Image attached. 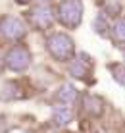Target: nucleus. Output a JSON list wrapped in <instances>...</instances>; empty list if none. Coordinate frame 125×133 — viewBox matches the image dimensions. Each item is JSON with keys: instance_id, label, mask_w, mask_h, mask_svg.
<instances>
[{"instance_id": "obj_1", "label": "nucleus", "mask_w": 125, "mask_h": 133, "mask_svg": "<svg viewBox=\"0 0 125 133\" xmlns=\"http://www.w3.org/2000/svg\"><path fill=\"white\" fill-rule=\"evenodd\" d=\"M46 48L52 54L56 60L60 62H67L69 58L75 52V46H73V39L66 33H54L46 39Z\"/></svg>"}, {"instance_id": "obj_2", "label": "nucleus", "mask_w": 125, "mask_h": 133, "mask_svg": "<svg viewBox=\"0 0 125 133\" xmlns=\"http://www.w3.org/2000/svg\"><path fill=\"white\" fill-rule=\"evenodd\" d=\"M58 19L66 27H77L83 19L81 0H62L58 6Z\"/></svg>"}, {"instance_id": "obj_3", "label": "nucleus", "mask_w": 125, "mask_h": 133, "mask_svg": "<svg viewBox=\"0 0 125 133\" xmlns=\"http://www.w3.org/2000/svg\"><path fill=\"white\" fill-rule=\"evenodd\" d=\"M27 33L25 25H23L21 19H17V17L13 16H2L0 17V35L4 37V39L8 41H19L23 39Z\"/></svg>"}, {"instance_id": "obj_4", "label": "nucleus", "mask_w": 125, "mask_h": 133, "mask_svg": "<svg viewBox=\"0 0 125 133\" xmlns=\"http://www.w3.org/2000/svg\"><path fill=\"white\" fill-rule=\"evenodd\" d=\"M31 64V54L25 46H13L6 54V66L12 71H25Z\"/></svg>"}, {"instance_id": "obj_5", "label": "nucleus", "mask_w": 125, "mask_h": 133, "mask_svg": "<svg viewBox=\"0 0 125 133\" xmlns=\"http://www.w3.org/2000/svg\"><path fill=\"white\" fill-rule=\"evenodd\" d=\"M29 21L37 29H46L54 23V12L48 6H37L29 12Z\"/></svg>"}, {"instance_id": "obj_6", "label": "nucleus", "mask_w": 125, "mask_h": 133, "mask_svg": "<svg viewBox=\"0 0 125 133\" xmlns=\"http://www.w3.org/2000/svg\"><path fill=\"white\" fill-rule=\"evenodd\" d=\"M81 58L83 60L75 58V60L69 64V73H71V77H75V79H85V75H89V70H91L89 58H87L85 54H81Z\"/></svg>"}, {"instance_id": "obj_7", "label": "nucleus", "mask_w": 125, "mask_h": 133, "mask_svg": "<svg viewBox=\"0 0 125 133\" xmlns=\"http://www.w3.org/2000/svg\"><path fill=\"white\" fill-rule=\"evenodd\" d=\"M71 120H73V112H71L67 106H56V108H54V112H52V122L56 123L58 127L67 125Z\"/></svg>"}, {"instance_id": "obj_8", "label": "nucleus", "mask_w": 125, "mask_h": 133, "mask_svg": "<svg viewBox=\"0 0 125 133\" xmlns=\"http://www.w3.org/2000/svg\"><path fill=\"white\" fill-rule=\"evenodd\" d=\"M85 110L92 116H98L102 112V100L98 97H92V95H87L85 97Z\"/></svg>"}, {"instance_id": "obj_9", "label": "nucleus", "mask_w": 125, "mask_h": 133, "mask_svg": "<svg viewBox=\"0 0 125 133\" xmlns=\"http://www.w3.org/2000/svg\"><path fill=\"white\" fill-rule=\"evenodd\" d=\"M75 97H77V91H75L73 85H62L58 89V98L62 100V102H66V104H71L73 100H75Z\"/></svg>"}, {"instance_id": "obj_10", "label": "nucleus", "mask_w": 125, "mask_h": 133, "mask_svg": "<svg viewBox=\"0 0 125 133\" xmlns=\"http://www.w3.org/2000/svg\"><path fill=\"white\" fill-rule=\"evenodd\" d=\"M92 27H94V31H96L98 35H104V33H106V29H108V19H106L104 14H98V16L94 17Z\"/></svg>"}, {"instance_id": "obj_11", "label": "nucleus", "mask_w": 125, "mask_h": 133, "mask_svg": "<svg viewBox=\"0 0 125 133\" xmlns=\"http://www.w3.org/2000/svg\"><path fill=\"white\" fill-rule=\"evenodd\" d=\"M114 37L117 41H121V43H125V17H121V19L115 21V25H114Z\"/></svg>"}, {"instance_id": "obj_12", "label": "nucleus", "mask_w": 125, "mask_h": 133, "mask_svg": "<svg viewBox=\"0 0 125 133\" xmlns=\"http://www.w3.org/2000/svg\"><path fill=\"white\" fill-rule=\"evenodd\" d=\"M110 70H112L115 81H119L123 87H125V66L123 64H115V66H110Z\"/></svg>"}, {"instance_id": "obj_13", "label": "nucleus", "mask_w": 125, "mask_h": 133, "mask_svg": "<svg viewBox=\"0 0 125 133\" xmlns=\"http://www.w3.org/2000/svg\"><path fill=\"white\" fill-rule=\"evenodd\" d=\"M16 2H17V4H29L31 0H16Z\"/></svg>"}, {"instance_id": "obj_14", "label": "nucleus", "mask_w": 125, "mask_h": 133, "mask_svg": "<svg viewBox=\"0 0 125 133\" xmlns=\"http://www.w3.org/2000/svg\"><path fill=\"white\" fill-rule=\"evenodd\" d=\"M0 68H2V54H0Z\"/></svg>"}, {"instance_id": "obj_15", "label": "nucleus", "mask_w": 125, "mask_h": 133, "mask_svg": "<svg viewBox=\"0 0 125 133\" xmlns=\"http://www.w3.org/2000/svg\"><path fill=\"white\" fill-rule=\"evenodd\" d=\"M44 2H46V0H44Z\"/></svg>"}]
</instances>
